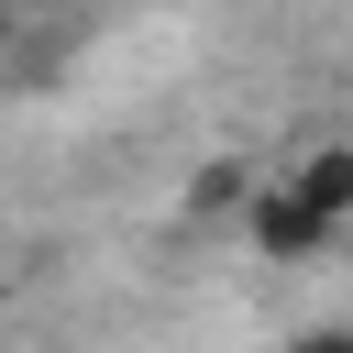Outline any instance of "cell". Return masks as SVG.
Wrapping results in <instances>:
<instances>
[{
  "label": "cell",
  "mask_w": 353,
  "mask_h": 353,
  "mask_svg": "<svg viewBox=\"0 0 353 353\" xmlns=\"http://www.w3.org/2000/svg\"><path fill=\"white\" fill-rule=\"evenodd\" d=\"M243 243H254L265 265H320V254L342 243V221H331V210H309L287 176H265V188H254V210H243Z\"/></svg>",
  "instance_id": "cell-1"
},
{
  "label": "cell",
  "mask_w": 353,
  "mask_h": 353,
  "mask_svg": "<svg viewBox=\"0 0 353 353\" xmlns=\"http://www.w3.org/2000/svg\"><path fill=\"white\" fill-rule=\"evenodd\" d=\"M287 188H298L309 210H331V221L353 232V143H309V154L287 165Z\"/></svg>",
  "instance_id": "cell-2"
},
{
  "label": "cell",
  "mask_w": 353,
  "mask_h": 353,
  "mask_svg": "<svg viewBox=\"0 0 353 353\" xmlns=\"http://www.w3.org/2000/svg\"><path fill=\"white\" fill-rule=\"evenodd\" d=\"M254 188H265V176H254L243 154H210V165H199V188H188V210H199V221H221V210H254Z\"/></svg>",
  "instance_id": "cell-3"
},
{
  "label": "cell",
  "mask_w": 353,
  "mask_h": 353,
  "mask_svg": "<svg viewBox=\"0 0 353 353\" xmlns=\"http://www.w3.org/2000/svg\"><path fill=\"white\" fill-rule=\"evenodd\" d=\"M287 353H353V331H298Z\"/></svg>",
  "instance_id": "cell-4"
}]
</instances>
